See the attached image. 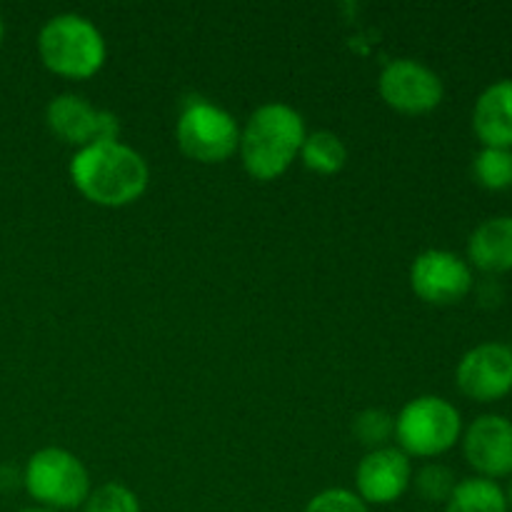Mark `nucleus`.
<instances>
[{"instance_id": "obj_20", "label": "nucleus", "mask_w": 512, "mask_h": 512, "mask_svg": "<svg viewBox=\"0 0 512 512\" xmlns=\"http://www.w3.org/2000/svg\"><path fill=\"white\" fill-rule=\"evenodd\" d=\"M83 512H143L138 495L120 483H105L90 490Z\"/></svg>"}, {"instance_id": "obj_12", "label": "nucleus", "mask_w": 512, "mask_h": 512, "mask_svg": "<svg viewBox=\"0 0 512 512\" xmlns=\"http://www.w3.org/2000/svg\"><path fill=\"white\" fill-rule=\"evenodd\" d=\"M463 453L478 478H512V420L503 415H480L465 430Z\"/></svg>"}, {"instance_id": "obj_21", "label": "nucleus", "mask_w": 512, "mask_h": 512, "mask_svg": "<svg viewBox=\"0 0 512 512\" xmlns=\"http://www.w3.org/2000/svg\"><path fill=\"white\" fill-rule=\"evenodd\" d=\"M303 512H370L358 493L345 488H330L315 495Z\"/></svg>"}, {"instance_id": "obj_16", "label": "nucleus", "mask_w": 512, "mask_h": 512, "mask_svg": "<svg viewBox=\"0 0 512 512\" xmlns=\"http://www.w3.org/2000/svg\"><path fill=\"white\" fill-rule=\"evenodd\" d=\"M300 158H303L305 168L315 170V173L333 175L343 170L345 160H348V148L343 140L330 130H315V133L305 135V143L300 148Z\"/></svg>"}, {"instance_id": "obj_4", "label": "nucleus", "mask_w": 512, "mask_h": 512, "mask_svg": "<svg viewBox=\"0 0 512 512\" xmlns=\"http://www.w3.org/2000/svg\"><path fill=\"white\" fill-rule=\"evenodd\" d=\"M463 435L458 408L438 395L415 398L395 418V440L408 458H438Z\"/></svg>"}, {"instance_id": "obj_7", "label": "nucleus", "mask_w": 512, "mask_h": 512, "mask_svg": "<svg viewBox=\"0 0 512 512\" xmlns=\"http://www.w3.org/2000/svg\"><path fill=\"white\" fill-rule=\"evenodd\" d=\"M378 88L385 103L405 115L430 113L443 103L445 95L440 75L413 58H398L385 65Z\"/></svg>"}, {"instance_id": "obj_9", "label": "nucleus", "mask_w": 512, "mask_h": 512, "mask_svg": "<svg viewBox=\"0 0 512 512\" xmlns=\"http://www.w3.org/2000/svg\"><path fill=\"white\" fill-rule=\"evenodd\" d=\"M410 285L430 305H455L473 290V270L450 250H425L413 260Z\"/></svg>"}, {"instance_id": "obj_17", "label": "nucleus", "mask_w": 512, "mask_h": 512, "mask_svg": "<svg viewBox=\"0 0 512 512\" xmlns=\"http://www.w3.org/2000/svg\"><path fill=\"white\" fill-rule=\"evenodd\" d=\"M473 178L480 188L503 193L512 188V150L483 148L473 158Z\"/></svg>"}, {"instance_id": "obj_18", "label": "nucleus", "mask_w": 512, "mask_h": 512, "mask_svg": "<svg viewBox=\"0 0 512 512\" xmlns=\"http://www.w3.org/2000/svg\"><path fill=\"white\" fill-rule=\"evenodd\" d=\"M353 435L368 450L388 448L395 438V415L383 408H368L353 418Z\"/></svg>"}, {"instance_id": "obj_11", "label": "nucleus", "mask_w": 512, "mask_h": 512, "mask_svg": "<svg viewBox=\"0 0 512 512\" xmlns=\"http://www.w3.org/2000/svg\"><path fill=\"white\" fill-rule=\"evenodd\" d=\"M413 483L410 458L395 445L368 450L355 470V488L365 505H390L403 498Z\"/></svg>"}, {"instance_id": "obj_14", "label": "nucleus", "mask_w": 512, "mask_h": 512, "mask_svg": "<svg viewBox=\"0 0 512 512\" xmlns=\"http://www.w3.org/2000/svg\"><path fill=\"white\" fill-rule=\"evenodd\" d=\"M468 260L483 273L512 270V215H498L473 230L468 240Z\"/></svg>"}, {"instance_id": "obj_6", "label": "nucleus", "mask_w": 512, "mask_h": 512, "mask_svg": "<svg viewBox=\"0 0 512 512\" xmlns=\"http://www.w3.org/2000/svg\"><path fill=\"white\" fill-rule=\"evenodd\" d=\"M178 148L198 163H225L238 153L240 128L233 115L208 100H193L175 125Z\"/></svg>"}, {"instance_id": "obj_8", "label": "nucleus", "mask_w": 512, "mask_h": 512, "mask_svg": "<svg viewBox=\"0 0 512 512\" xmlns=\"http://www.w3.org/2000/svg\"><path fill=\"white\" fill-rule=\"evenodd\" d=\"M455 383L475 403L503 400L512 393V348L503 343L475 345L460 358Z\"/></svg>"}, {"instance_id": "obj_10", "label": "nucleus", "mask_w": 512, "mask_h": 512, "mask_svg": "<svg viewBox=\"0 0 512 512\" xmlns=\"http://www.w3.org/2000/svg\"><path fill=\"white\" fill-rule=\"evenodd\" d=\"M45 120L63 143L78 145V150L100 140H118L120 133V123L113 113L95 108L75 93H63L50 100Z\"/></svg>"}, {"instance_id": "obj_25", "label": "nucleus", "mask_w": 512, "mask_h": 512, "mask_svg": "<svg viewBox=\"0 0 512 512\" xmlns=\"http://www.w3.org/2000/svg\"><path fill=\"white\" fill-rule=\"evenodd\" d=\"M3 33H5V28H3V18H0V43H3Z\"/></svg>"}, {"instance_id": "obj_15", "label": "nucleus", "mask_w": 512, "mask_h": 512, "mask_svg": "<svg viewBox=\"0 0 512 512\" xmlns=\"http://www.w3.org/2000/svg\"><path fill=\"white\" fill-rule=\"evenodd\" d=\"M445 512H508L505 490L495 480L465 478L458 480L453 495L445 503Z\"/></svg>"}, {"instance_id": "obj_19", "label": "nucleus", "mask_w": 512, "mask_h": 512, "mask_svg": "<svg viewBox=\"0 0 512 512\" xmlns=\"http://www.w3.org/2000/svg\"><path fill=\"white\" fill-rule=\"evenodd\" d=\"M415 493L425 500V503H448L450 495H453L458 478H455L453 470L448 465L440 463H428L413 475Z\"/></svg>"}, {"instance_id": "obj_23", "label": "nucleus", "mask_w": 512, "mask_h": 512, "mask_svg": "<svg viewBox=\"0 0 512 512\" xmlns=\"http://www.w3.org/2000/svg\"><path fill=\"white\" fill-rule=\"evenodd\" d=\"M505 500H508V512H512V478L508 483V490H505Z\"/></svg>"}, {"instance_id": "obj_2", "label": "nucleus", "mask_w": 512, "mask_h": 512, "mask_svg": "<svg viewBox=\"0 0 512 512\" xmlns=\"http://www.w3.org/2000/svg\"><path fill=\"white\" fill-rule=\"evenodd\" d=\"M305 135L298 110L285 103H265L240 130V160L255 180H275L298 158Z\"/></svg>"}, {"instance_id": "obj_5", "label": "nucleus", "mask_w": 512, "mask_h": 512, "mask_svg": "<svg viewBox=\"0 0 512 512\" xmlns=\"http://www.w3.org/2000/svg\"><path fill=\"white\" fill-rule=\"evenodd\" d=\"M30 498L45 510L83 508L90 495V475L78 455L63 448H43L30 455L23 470Z\"/></svg>"}, {"instance_id": "obj_24", "label": "nucleus", "mask_w": 512, "mask_h": 512, "mask_svg": "<svg viewBox=\"0 0 512 512\" xmlns=\"http://www.w3.org/2000/svg\"><path fill=\"white\" fill-rule=\"evenodd\" d=\"M20 512H53V510H45V508H28V510H20Z\"/></svg>"}, {"instance_id": "obj_3", "label": "nucleus", "mask_w": 512, "mask_h": 512, "mask_svg": "<svg viewBox=\"0 0 512 512\" xmlns=\"http://www.w3.org/2000/svg\"><path fill=\"white\" fill-rule=\"evenodd\" d=\"M38 53L45 68L55 75L83 80L103 68L108 48L93 20L78 13H60L40 28Z\"/></svg>"}, {"instance_id": "obj_1", "label": "nucleus", "mask_w": 512, "mask_h": 512, "mask_svg": "<svg viewBox=\"0 0 512 512\" xmlns=\"http://www.w3.org/2000/svg\"><path fill=\"white\" fill-rule=\"evenodd\" d=\"M70 180L90 203L125 208L148 190L150 170L135 148L120 140H100L73 155Z\"/></svg>"}, {"instance_id": "obj_22", "label": "nucleus", "mask_w": 512, "mask_h": 512, "mask_svg": "<svg viewBox=\"0 0 512 512\" xmlns=\"http://www.w3.org/2000/svg\"><path fill=\"white\" fill-rule=\"evenodd\" d=\"M23 483V475L10 465H0V490H13Z\"/></svg>"}, {"instance_id": "obj_13", "label": "nucleus", "mask_w": 512, "mask_h": 512, "mask_svg": "<svg viewBox=\"0 0 512 512\" xmlns=\"http://www.w3.org/2000/svg\"><path fill=\"white\" fill-rule=\"evenodd\" d=\"M473 130L483 148L512 150V78L495 80L478 95Z\"/></svg>"}]
</instances>
